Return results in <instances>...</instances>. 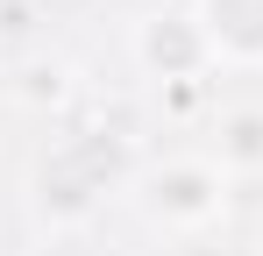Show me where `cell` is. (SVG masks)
Wrapping results in <instances>:
<instances>
[{"instance_id": "obj_1", "label": "cell", "mask_w": 263, "mask_h": 256, "mask_svg": "<svg viewBox=\"0 0 263 256\" xmlns=\"http://www.w3.org/2000/svg\"><path fill=\"white\" fill-rule=\"evenodd\" d=\"M114 192H135V157H128V142L107 135V128L57 135L36 157V171H29V213L43 228H57V235L86 228Z\"/></svg>"}, {"instance_id": "obj_2", "label": "cell", "mask_w": 263, "mask_h": 256, "mask_svg": "<svg viewBox=\"0 0 263 256\" xmlns=\"http://www.w3.org/2000/svg\"><path fill=\"white\" fill-rule=\"evenodd\" d=\"M228 192H235V178L214 157H164V164L135 171V207L178 242H199L228 213Z\"/></svg>"}, {"instance_id": "obj_3", "label": "cell", "mask_w": 263, "mask_h": 256, "mask_svg": "<svg viewBox=\"0 0 263 256\" xmlns=\"http://www.w3.org/2000/svg\"><path fill=\"white\" fill-rule=\"evenodd\" d=\"M128 57L142 64V79H157V85H199L214 71V43H206L192 7H149L128 29Z\"/></svg>"}, {"instance_id": "obj_4", "label": "cell", "mask_w": 263, "mask_h": 256, "mask_svg": "<svg viewBox=\"0 0 263 256\" xmlns=\"http://www.w3.org/2000/svg\"><path fill=\"white\" fill-rule=\"evenodd\" d=\"M192 14L214 43V64L263 71V0H192Z\"/></svg>"}, {"instance_id": "obj_5", "label": "cell", "mask_w": 263, "mask_h": 256, "mask_svg": "<svg viewBox=\"0 0 263 256\" xmlns=\"http://www.w3.org/2000/svg\"><path fill=\"white\" fill-rule=\"evenodd\" d=\"M228 178H263V107H228L214 121V150H206Z\"/></svg>"}, {"instance_id": "obj_6", "label": "cell", "mask_w": 263, "mask_h": 256, "mask_svg": "<svg viewBox=\"0 0 263 256\" xmlns=\"http://www.w3.org/2000/svg\"><path fill=\"white\" fill-rule=\"evenodd\" d=\"M64 93H71L64 57H29V64L14 71V100H22V107H57Z\"/></svg>"}, {"instance_id": "obj_7", "label": "cell", "mask_w": 263, "mask_h": 256, "mask_svg": "<svg viewBox=\"0 0 263 256\" xmlns=\"http://www.w3.org/2000/svg\"><path fill=\"white\" fill-rule=\"evenodd\" d=\"M171 256H220V249H206V242H178Z\"/></svg>"}]
</instances>
